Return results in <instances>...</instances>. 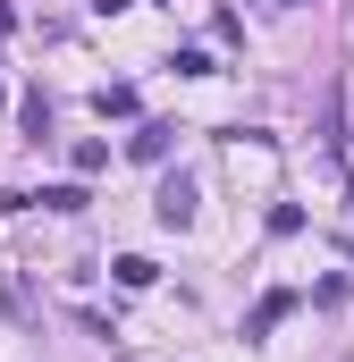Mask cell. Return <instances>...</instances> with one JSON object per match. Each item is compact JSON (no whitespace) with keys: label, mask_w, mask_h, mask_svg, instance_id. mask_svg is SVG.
Instances as JSON below:
<instances>
[{"label":"cell","mask_w":354,"mask_h":362,"mask_svg":"<svg viewBox=\"0 0 354 362\" xmlns=\"http://www.w3.org/2000/svg\"><path fill=\"white\" fill-rule=\"evenodd\" d=\"M17 127H25V144H51V93H25L17 101Z\"/></svg>","instance_id":"277c9868"},{"label":"cell","mask_w":354,"mask_h":362,"mask_svg":"<svg viewBox=\"0 0 354 362\" xmlns=\"http://www.w3.org/2000/svg\"><path fill=\"white\" fill-rule=\"evenodd\" d=\"M194 211H202V202H194V177H185V169H177V177H161L152 219H161V228H194Z\"/></svg>","instance_id":"6da1fadb"},{"label":"cell","mask_w":354,"mask_h":362,"mask_svg":"<svg viewBox=\"0 0 354 362\" xmlns=\"http://www.w3.org/2000/svg\"><path fill=\"white\" fill-rule=\"evenodd\" d=\"M93 110H101V118H135V85H101Z\"/></svg>","instance_id":"8992f818"},{"label":"cell","mask_w":354,"mask_h":362,"mask_svg":"<svg viewBox=\"0 0 354 362\" xmlns=\"http://www.w3.org/2000/svg\"><path fill=\"white\" fill-rule=\"evenodd\" d=\"M110 270H118V286H152V278H161L144 253H127V262H110Z\"/></svg>","instance_id":"ba28073f"},{"label":"cell","mask_w":354,"mask_h":362,"mask_svg":"<svg viewBox=\"0 0 354 362\" xmlns=\"http://www.w3.org/2000/svg\"><path fill=\"white\" fill-rule=\"evenodd\" d=\"M287 312H295V286H270L262 303H253V312H245V337H270V329H278V320H287Z\"/></svg>","instance_id":"7a4b0ae2"},{"label":"cell","mask_w":354,"mask_h":362,"mask_svg":"<svg viewBox=\"0 0 354 362\" xmlns=\"http://www.w3.org/2000/svg\"><path fill=\"white\" fill-rule=\"evenodd\" d=\"M0 34H17V8H8V0H0Z\"/></svg>","instance_id":"30bf717a"},{"label":"cell","mask_w":354,"mask_h":362,"mask_svg":"<svg viewBox=\"0 0 354 362\" xmlns=\"http://www.w3.org/2000/svg\"><path fill=\"white\" fill-rule=\"evenodd\" d=\"M25 202H42V211H59V219H76V211H85L93 194H85V185H42V194H25Z\"/></svg>","instance_id":"5b68a950"},{"label":"cell","mask_w":354,"mask_h":362,"mask_svg":"<svg viewBox=\"0 0 354 362\" xmlns=\"http://www.w3.org/2000/svg\"><path fill=\"white\" fill-rule=\"evenodd\" d=\"M110 169V144H76V177H101Z\"/></svg>","instance_id":"9c48e42d"},{"label":"cell","mask_w":354,"mask_h":362,"mask_svg":"<svg viewBox=\"0 0 354 362\" xmlns=\"http://www.w3.org/2000/svg\"><path fill=\"white\" fill-rule=\"evenodd\" d=\"M127 152H135V160H169V152H177V127H169V118H144Z\"/></svg>","instance_id":"3957f363"},{"label":"cell","mask_w":354,"mask_h":362,"mask_svg":"<svg viewBox=\"0 0 354 362\" xmlns=\"http://www.w3.org/2000/svg\"><path fill=\"white\" fill-rule=\"evenodd\" d=\"M169 68H177V76H219V68H211V51H202V42H185V51H177Z\"/></svg>","instance_id":"52a82bcc"}]
</instances>
